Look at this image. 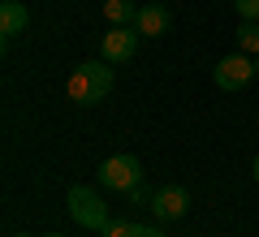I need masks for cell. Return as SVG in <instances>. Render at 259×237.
<instances>
[{"label": "cell", "mask_w": 259, "mask_h": 237, "mask_svg": "<svg viewBox=\"0 0 259 237\" xmlns=\"http://www.w3.org/2000/svg\"><path fill=\"white\" fill-rule=\"evenodd\" d=\"M233 9L242 22H259V0H233Z\"/></svg>", "instance_id": "12"}, {"label": "cell", "mask_w": 259, "mask_h": 237, "mask_svg": "<svg viewBox=\"0 0 259 237\" xmlns=\"http://www.w3.org/2000/svg\"><path fill=\"white\" fill-rule=\"evenodd\" d=\"M104 18H108V26H134L139 5L134 0H104Z\"/></svg>", "instance_id": "9"}, {"label": "cell", "mask_w": 259, "mask_h": 237, "mask_svg": "<svg viewBox=\"0 0 259 237\" xmlns=\"http://www.w3.org/2000/svg\"><path fill=\"white\" fill-rule=\"evenodd\" d=\"M26 26H30L26 5H22V0H0V39H5V43H13Z\"/></svg>", "instance_id": "8"}, {"label": "cell", "mask_w": 259, "mask_h": 237, "mask_svg": "<svg viewBox=\"0 0 259 237\" xmlns=\"http://www.w3.org/2000/svg\"><path fill=\"white\" fill-rule=\"evenodd\" d=\"M168 26H173V13H168L164 5H139V18H134V30H139L143 39H160Z\"/></svg>", "instance_id": "7"}, {"label": "cell", "mask_w": 259, "mask_h": 237, "mask_svg": "<svg viewBox=\"0 0 259 237\" xmlns=\"http://www.w3.org/2000/svg\"><path fill=\"white\" fill-rule=\"evenodd\" d=\"M48 237H65V233H48Z\"/></svg>", "instance_id": "16"}, {"label": "cell", "mask_w": 259, "mask_h": 237, "mask_svg": "<svg viewBox=\"0 0 259 237\" xmlns=\"http://www.w3.org/2000/svg\"><path fill=\"white\" fill-rule=\"evenodd\" d=\"M13 237H30V233H13Z\"/></svg>", "instance_id": "15"}, {"label": "cell", "mask_w": 259, "mask_h": 237, "mask_svg": "<svg viewBox=\"0 0 259 237\" xmlns=\"http://www.w3.org/2000/svg\"><path fill=\"white\" fill-rule=\"evenodd\" d=\"M104 237H164V233L151 228V224H134V220H112L104 228Z\"/></svg>", "instance_id": "10"}, {"label": "cell", "mask_w": 259, "mask_h": 237, "mask_svg": "<svg viewBox=\"0 0 259 237\" xmlns=\"http://www.w3.org/2000/svg\"><path fill=\"white\" fill-rule=\"evenodd\" d=\"M255 73H259V56H255Z\"/></svg>", "instance_id": "14"}, {"label": "cell", "mask_w": 259, "mask_h": 237, "mask_svg": "<svg viewBox=\"0 0 259 237\" xmlns=\"http://www.w3.org/2000/svg\"><path fill=\"white\" fill-rule=\"evenodd\" d=\"M250 173H255V185H259V155H255V164H250Z\"/></svg>", "instance_id": "13"}, {"label": "cell", "mask_w": 259, "mask_h": 237, "mask_svg": "<svg viewBox=\"0 0 259 237\" xmlns=\"http://www.w3.org/2000/svg\"><path fill=\"white\" fill-rule=\"evenodd\" d=\"M95 181H100L104 190L130 194V190H139V181H143V164L134 160V155H108V160L100 164V173H95Z\"/></svg>", "instance_id": "3"}, {"label": "cell", "mask_w": 259, "mask_h": 237, "mask_svg": "<svg viewBox=\"0 0 259 237\" xmlns=\"http://www.w3.org/2000/svg\"><path fill=\"white\" fill-rule=\"evenodd\" d=\"M65 207H69L74 224L91 228V233H104V228L112 224V216H108V203H104L100 194L91 190V185H69V194H65Z\"/></svg>", "instance_id": "2"}, {"label": "cell", "mask_w": 259, "mask_h": 237, "mask_svg": "<svg viewBox=\"0 0 259 237\" xmlns=\"http://www.w3.org/2000/svg\"><path fill=\"white\" fill-rule=\"evenodd\" d=\"M108 91H112V65L108 61H82L69 73V82H65V95L74 104H82V108L108 100Z\"/></svg>", "instance_id": "1"}, {"label": "cell", "mask_w": 259, "mask_h": 237, "mask_svg": "<svg viewBox=\"0 0 259 237\" xmlns=\"http://www.w3.org/2000/svg\"><path fill=\"white\" fill-rule=\"evenodd\" d=\"M238 52H246V56H259V22H242L238 30Z\"/></svg>", "instance_id": "11"}, {"label": "cell", "mask_w": 259, "mask_h": 237, "mask_svg": "<svg viewBox=\"0 0 259 237\" xmlns=\"http://www.w3.org/2000/svg\"><path fill=\"white\" fill-rule=\"evenodd\" d=\"M151 211H156L160 220H182L186 211H190V190L186 185H164V190L151 194Z\"/></svg>", "instance_id": "6"}, {"label": "cell", "mask_w": 259, "mask_h": 237, "mask_svg": "<svg viewBox=\"0 0 259 237\" xmlns=\"http://www.w3.org/2000/svg\"><path fill=\"white\" fill-rule=\"evenodd\" d=\"M139 30L134 26H108V35H100V61L108 65H125L130 56L139 52Z\"/></svg>", "instance_id": "5"}, {"label": "cell", "mask_w": 259, "mask_h": 237, "mask_svg": "<svg viewBox=\"0 0 259 237\" xmlns=\"http://www.w3.org/2000/svg\"><path fill=\"white\" fill-rule=\"evenodd\" d=\"M212 78H216V86H221V91H242L250 78H259V73H255V56H246V52L221 56V61H216V69H212Z\"/></svg>", "instance_id": "4"}]
</instances>
